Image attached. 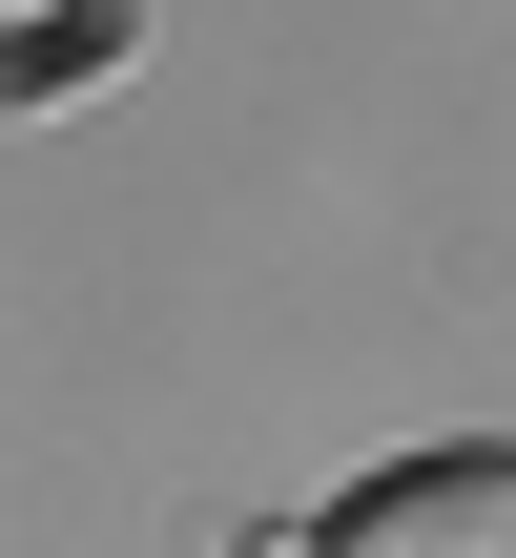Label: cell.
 <instances>
[{"mask_svg":"<svg viewBox=\"0 0 516 558\" xmlns=\"http://www.w3.org/2000/svg\"><path fill=\"white\" fill-rule=\"evenodd\" d=\"M310 558H516V456H496V435L393 456V476H372V497H352Z\"/></svg>","mask_w":516,"mask_h":558,"instance_id":"6da1fadb","label":"cell"}]
</instances>
